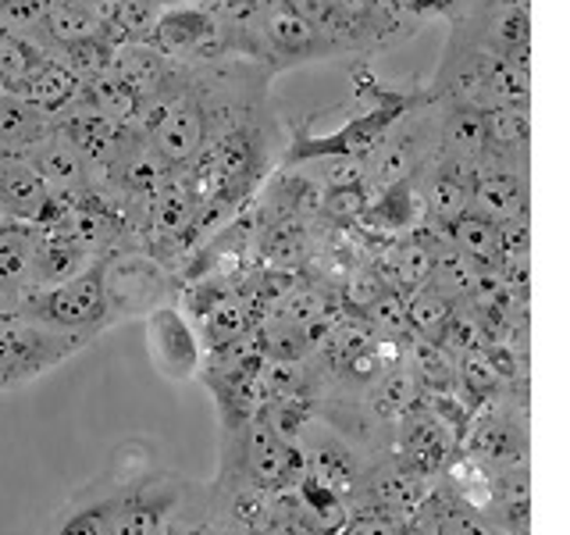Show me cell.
<instances>
[{"label": "cell", "instance_id": "e575fe53", "mask_svg": "<svg viewBox=\"0 0 570 535\" xmlns=\"http://www.w3.org/2000/svg\"><path fill=\"white\" fill-rule=\"evenodd\" d=\"M445 232H450V246L460 250L468 261H474V268H499V225L495 222L468 211Z\"/></svg>", "mask_w": 570, "mask_h": 535}, {"label": "cell", "instance_id": "836d02e7", "mask_svg": "<svg viewBox=\"0 0 570 535\" xmlns=\"http://www.w3.org/2000/svg\"><path fill=\"white\" fill-rule=\"evenodd\" d=\"M528 47H531V18L524 4H503L489 18V40L485 50L492 58L503 61H524L528 65Z\"/></svg>", "mask_w": 570, "mask_h": 535}, {"label": "cell", "instance_id": "f546056e", "mask_svg": "<svg viewBox=\"0 0 570 535\" xmlns=\"http://www.w3.org/2000/svg\"><path fill=\"white\" fill-rule=\"evenodd\" d=\"M374 268H379V275L389 290L410 293V290H417V285H428V272H432V246L417 236L403 240L389 250V254L382 257V264H374Z\"/></svg>", "mask_w": 570, "mask_h": 535}, {"label": "cell", "instance_id": "74e56055", "mask_svg": "<svg viewBox=\"0 0 570 535\" xmlns=\"http://www.w3.org/2000/svg\"><path fill=\"white\" fill-rule=\"evenodd\" d=\"M403 300H406L410 332H417L424 343H439L445 325H450V318H453V303L442 293H435L432 285H417V290L403 293Z\"/></svg>", "mask_w": 570, "mask_h": 535}, {"label": "cell", "instance_id": "3957f363", "mask_svg": "<svg viewBox=\"0 0 570 535\" xmlns=\"http://www.w3.org/2000/svg\"><path fill=\"white\" fill-rule=\"evenodd\" d=\"M228 446L222 457V478H243L257 489H289L303 475L299 442L282 439L261 418H249L236 432H225Z\"/></svg>", "mask_w": 570, "mask_h": 535}, {"label": "cell", "instance_id": "44dd1931", "mask_svg": "<svg viewBox=\"0 0 570 535\" xmlns=\"http://www.w3.org/2000/svg\"><path fill=\"white\" fill-rule=\"evenodd\" d=\"M254 303H249L243 293H225L218 303H210L200 321V347L204 350H222V347H232L246 339L254 332Z\"/></svg>", "mask_w": 570, "mask_h": 535}, {"label": "cell", "instance_id": "1f68e13d", "mask_svg": "<svg viewBox=\"0 0 570 535\" xmlns=\"http://www.w3.org/2000/svg\"><path fill=\"white\" fill-rule=\"evenodd\" d=\"M82 100L94 107L97 115H104V118H111L115 125H121V129L129 121H136L139 111H142L139 94L129 82H121L111 68H107L104 76H94L82 86Z\"/></svg>", "mask_w": 570, "mask_h": 535}, {"label": "cell", "instance_id": "d6986e66", "mask_svg": "<svg viewBox=\"0 0 570 535\" xmlns=\"http://www.w3.org/2000/svg\"><path fill=\"white\" fill-rule=\"evenodd\" d=\"M58 129H61L71 143H76L79 154L89 160V165H107L111 157H118L121 139H125V129H121V125H115L111 118L97 115L86 100H82V107H79L76 115H68V118L58 125Z\"/></svg>", "mask_w": 570, "mask_h": 535}, {"label": "cell", "instance_id": "cb8c5ba5", "mask_svg": "<svg viewBox=\"0 0 570 535\" xmlns=\"http://www.w3.org/2000/svg\"><path fill=\"white\" fill-rule=\"evenodd\" d=\"M421 136L417 133H400L396 139H382L374 154L364 160L367 165V178L364 186L374 183L379 189L385 186H396L403 178H414L417 165H421Z\"/></svg>", "mask_w": 570, "mask_h": 535}, {"label": "cell", "instance_id": "277c9868", "mask_svg": "<svg viewBox=\"0 0 570 535\" xmlns=\"http://www.w3.org/2000/svg\"><path fill=\"white\" fill-rule=\"evenodd\" d=\"M171 275L157 257L142 250H111L104 254V300L107 325L125 318H142L147 311L168 303Z\"/></svg>", "mask_w": 570, "mask_h": 535}, {"label": "cell", "instance_id": "b9f144b4", "mask_svg": "<svg viewBox=\"0 0 570 535\" xmlns=\"http://www.w3.org/2000/svg\"><path fill=\"white\" fill-rule=\"evenodd\" d=\"M118 172H121V178H125V186H129L132 193H139V196H147V201H150V196H154L160 186L168 183V165L154 154V147H139V150H132V154L118 165Z\"/></svg>", "mask_w": 570, "mask_h": 535}, {"label": "cell", "instance_id": "c3c4849f", "mask_svg": "<svg viewBox=\"0 0 570 535\" xmlns=\"http://www.w3.org/2000/svg\"><path fill=\"white\" fill-rule=\"evenodd\" d=\"M531 250V228H528V211L513 214V218L499 222V261L503 257H528Z\"/></svg>", "mask_w": 570, "mask_h": 535}, {"label": "cell", "instance_id": "60d3db41", "mask_svg": "<svg viewBox=\"0 0 570 535\" xmlns=\"http://www.w3.org/2000/svg\"><path fill=\"white\" fill-rule=\"evenodd\" d=\"M361 314H364V321H367V329H371L374 335L389 339V343H400V339L410 335L406 300H403V293H396V290H382Z\"/></svg>", "mask_w": 570, "mask_h": 535}, {"label": "cell", "instance_id": "ee69618b", "mask_svg": "<svg viewBox=\"0 0 570 535\" xmlns=\"http://www.w3.org/2000/svg\"><path fill=\"white\" fill-rule=\"evenodd\" d=\"M115 496H94L71 510L53 535H107V514H111Z\"/></svg>", "mask_w": 570, "mask_h": 535}, {"label": "cell", "instance_id": "484cf974", "mask_svg": "<svg viewBox=\"0 0 570 535\" xmlns=\"http://www.w3.org/2000/svg\"><path fill=\"white\" fill-rule=\"evenodd\" d=\"M47 133H50V115L32 107L22 94L0 86V150L18 154Z\"/></svg>", "mask_w": 570, "mask_h": 535}, {"label": "cell", "instance_id": "4fadbf2b", "mask_svg": "<svg viewBox=\"0 0 570 535\" xmlns=\"http://www.w3.org/2000/svg\"><path fill=\"white\" fill-rule=\"evenodd\" d=\"M147 40L165 54V58H207V54L222 43V29L200 8H171V11H160Z\"/></svg>", "mask_w": 570, "mask_h": 535}, {"label": "cell", "instance_id": "ba28073f", "mask_svg": "<svg viewBox=\"0 0 570 535\" xmlns=\"http://www.w3.org/2000/svg\"><path fill=\"white\" fill-rule=\"evenodd\" d=\"M299 450H303V471L317 478L321 486H328L346 499V507L353 504V496L361 493V481L367 471V460L361 454V446L350 442L343 432H335L328 421L311 418L299 432Z\"/></svg>", "mask_w": 570, "mask_h": 535}, {"label": "cell", "instance_id": "52a82bcc", "mask_svg": "<svg viewBox=\"0 0 570 535\" xmlns=\"http://www.w3.org/2000/svg\"><path fill=\"white\" fill-rule=\"evenodd\" d=\"M428 493H432V481L417 475L414 468H406V464L389 450L367 460L361 493L353 496L350 514H382V517H392V522L410 525L417 517V510L424 507Z\"/></svg>", "mask_w": 570, "mask_h": 535}, {"label": "cell", "instance_id": "ffe728a7", "mask_svg": "<svg viewBox=\"0 0 570 535\" xmlns=\"http://www.w3.org/2000/svg\"><path fill=\"white\" fill-rule=\"evenodd\" d=\"M442 157H453V160H468V165L481 168L485 160V111L474 104H460L453 100L450 115L442 118Z\"/></svg>", "mask_w": 570, "mask_h": 535}, {"label": "cell", "instance_id": "d4e9b609", "mask_svg": "<svg viewBox=\"0 0 570 535\" xmlns=\"http://www.w3.org/2000/svg\"><path fill=\"white\" fill-rule=\"evenodd\" d=\"M165 54H160L150 40H129L115 47V58H111V71L129 82L139 100H147L150 94H157L160 82H165Z\"/></svg>", "mask_w": 570, "mask_h": 535}, {"label": "cell", "instance_id": "bcb514c9", "mask_svg": "<svg viewBox=\"0 0 570 535\" xmlns=\"http://www.w3.org/2000/svg\"><path fill=\"white\" fill-rule=\"evenodd\" d=\"M367 186H343V189H328L321 207H325L335 222H361L367 211Z\"/></svg>", "mask_w": 570, "mask_h": 535}, {"label": "cell", "instance_id": "816d5d0a", "mask_svg": "<svg viewBox=\"0 0 570 535\" xmlns=\"http://www.w3.org/2000/svg\"><path fill=\"white\" fill-rule=\"evenodd\" d=\"M0 160H4V150H0Z\"/></svg>", "mask_w": 570, "mask_h": 535}, {"label": "cell", "instance_id": "6da1fadb", "mask_svg": "<svg viewBox=\"0 0 570 535\" xmlns=\"http://www.w3.org/2000/svg\"><path fill=\"white\" fill-rule=\"evenodd\" d=\"M414 100L406 94H392V89L374 86L367 89V107L346 118V125H338L332 133H311L296 125L293 129V147H289V165L299 160H321V157H364L389 136V129L396 125Z\"/></svg>", "mask_w": 570, "mask_h": 535}, {"label": "cell", "instance_id": "d590c367", "mask_svg": "<svg viewBox=\"0 0 570 535\" xmlns=\"http://www.w3.org/2000/svg\"><path fill=\"white\" fill-rule=\"evenodd\" d=\"M478 282V268L453 246H432V272H428V285L442 293L450 303H468Z\"/></svg>", "mask_w": 570, "mask_h": 535}, {"label": "cell", "instance_id": "603a6c76", "mask_svg": "<svg viewBox=\"0 0 570 535\" xmlns=\"http://www.w3.org/2000/svg\"><path fill=\"white\" fill-rule=\"evenodd\" d=\"M264 36L278 54H285V58H293V61L314 58V54L321 50L317 26L311 22L307 14H299L289 4H275L272 11L264 14Z\"/></svg>", "mask_w": 570, "mask_h": 535}, {"label": "cell", "instance_id": "7402d4cb", "mask_svg": "<svg viewBox=\"0 0 570 535\" xmlns=\"http://www.w3.org/2000/svg\"><path fill=\"white\" fill-rule=\"evenodd\" d=\"M32 243H36L32 222L8 218L4 225H0V293H4V296L29 293Z\"/></svg>", "mask_w": 570, "mask_h": 535}, {"label": "cell", "instance_id": "7a4b0ae2", "mask_svg": "<svg viewBox=\"0 0 570 535\" xmlns=\"http://www.w3.org/2000/svg\"><path fill=\"white\" fill-rule=\"evenodd\" d=\"M14 311L47 325L53 332L71 335H97L107 325V300H104V254L94 257L79 275H71L47 290H29L18 296Z\"/></svg>", "mask_w": 570, "mask_h": 535}, {"label": "cell", "instance_id": "8fae6325", "mask_svg": "<svg viewBox=\"0 0 570 535\" xmlns=\"http://www.w3.org/2000/svg\"><path fill=\"white\" fill-rule=\"evenodd\" d=\"M142 133L168 168L186 165L207 143V115L196 100H157L147 107Z\"/></svg>", "mask_w": 570, "mask_h": 535}, {"label": "cell", "instance_id": "4316f807", "mask_svg": "<svg viewBox=\"0 0 570 535\" xmlns=\"http://www.w3.org/2000/svg\"><path fill=\"white\" fill-rule=\"evenodd\" d=\"M22 97L32 107H40L43 115H53V111L61 115V111H68V107L82 97V79L68 65L43 61L40 68L32 71V79L26 82Z\"/></svg>", "mask_w": 570, "mask_h": 535}, {"label": "cell", "instance_id": "d6a6232c", "mask_svg": "<svg viewBox=\"0 0 570 535\" xmlns=\"http://www.w3.org/2000/svg\"><path fill=\"white\" fill-rule=\"evenodd\" d=\"M257 172V147L249 133H228L225 143L214 154L210 183L218 186V193H236L243 189Z\"/></svg>", "mask_w": 570, "mask_h": 535}, {"label": "cell", "instance_id": "ab89813d", "mask_svg": "<svg viewBox=\"0 0 570 535\" xmlns=\"http://www.w3.org/2000/svg\"><path fill=\"white\" fill-rule=\"evenodd\" d=\"M47 58L36 47H29L22 36L0 32V86L22 94L26 82L32 79V71L40 68Z\"/></svg>", "mask_w": 570, "mask_h": 535}, {"label": "cell", "instance_id": "2e32d148", "mask_svg": "<svg viewBox=\"0 0 570 535\" xmlns=\"http://www.w3.org/2000/svg\"><path fill=\"white\" fill-rule=\"evenodd\" d=\"M424 397V379L417 364L403 357V361L392 364L379 382H374L367 392H364V407L374 421H382L385 428H396V421L406 415V410H414Z\"/></svg>", "mask_w": 570, "mask_h": 535}, {"label": "cell", "instance_id": "681fc988", "mask_svg": "<svg viewBox=\"0 0 570 535\" xmlns=\"http://www.w3.org/2000/svg\"><path fill=\"white\" fill-rule=\"evenodd\" d=\"M325 160V186L328 189H343V186H364L367 165L364 157H321Z\"/></svg>", "mask_w": 570, "mask_h": 535}, {"label": "cell", "instance_id": "9c48e42d", "mask_svg": "<svg viewBox=\"0 0 570 535\" xmlns=\"http://www.w3.org/2000/svg\"><path fill=\"white\" fill-rule=\"evenodd\" d=\"M142 343H147L157 374L168 382H193L204 368L200 335L175 303H160L142 314Z\"/></svg>", "mask_w": 570, "mask_h": 535}, {"label": "cell", "instance_id": "f907efd6", "mask_svg": "<svg viewBox=\"0 0 570 535\" xmlns=\"http://www.w3.org/2000/svg\"><path fill=\"white\" fill-rule=\"evenodd\" d=\"M338 535H410V525L382 514H350Z\"/></svg>", "mask_w": 570, "mask_h": 535}, {"label": "cell", "instance_id": "f1b7e54d", "mask_svg": "<svg viewBox=\"0 0 570 535\" xmlns=\"http://www.w3.org/2000/svg\"><path fill=\"white\" fill-rule=\"evenodd\" d=\"M196 196L186 186H175L171 178L150 196V228L157 240H165L168 246L186 240V232L196 218Z\"/></svg>", "mask_w": 570, "mask_h": 535}, {"label": "cell", "instance_id": "83f0119b", "mask_svg": "<svg viewBox=\"0 0 570 535\" xmlns=\"http://www.w3.org/2000/svg\"><path fill=\"white\" fill-rule=\"evenodd\" d=\"M272 332H311L317 325H325L332 314L328 293L317 290V285H296V290H285L272 311Z\"/></svg>", "mask_w": 570, "mask_h": 535}, {"label": "cell", "instance_id": "ac0fdd59", "mask_svg": "<svg viewBox=\"0 0 570 535\" xmlns=\"http://www.w3.org/2000/svg\"><path fill=\"white\" fill-rule=\"evenodd\" d=\"M471 211L489 222H507L528 211V189L513 168H478L471 183Z\"/></svg>", "mask_w": 570, "mask_h": 535}, {"label": "cell", "instance_id": "e0dca14e", "mask_svg": "<svg viewBox=\"0 0 570 535\" xmlns=\"http://www.w3.org/2000/svg\"><path fill=\"white\" fill-rule=\"evenodd\" d=\"M50 201V189L40 175L29 168V160L14 150H4L0 160V211L14 222H36Z\"/></svg>", "mask_w": 570, "mask_h": 535}, {"label": "cell", "instance_id": "5b68a950", "mask_svg": "<svg viewBox=\"0 0 570 535\" xmlns=\"http://www.w3.org/2000/svg\"><path fill=\"white\" fill-rule=\"evenodd\" d=\"M186 486L171 475H147L115 493L107 535H168L183 514Z\"/></svg>", "mask_w": 570, "mask_h": 535}, {"label": "cell", "instance_id": "7bdbcfd3", "mask_svg": "<svg viewBox=\"0 0 570 535\" xmlns=\"http://www.w3.org/2000/svg\"><path fill=\"white\" fill-rule=\"evenodd\" d=\"M65 50H68V68L86 82L94 76H104V71L111 68V58H115V47L107 43L104 36H89V40L71 43Z\"/></svg>", "mask_w": 570, "mask_h": 535}, {"label": "cell", "instance_id": "7dc6e473", "mask_svg": "<svg viewBox=\"0 0 570 535\" xmlns=\"http://www.w3.org/2000/svg\"><path fill=\"white\" fill-rule=\"evenodd\" d=\"M382 290H389V285L382 282V275H379V268H356V272L346 279V285H343V296H346V308H353V311H364L367 303L379 296Z\"/></svg>", "mask_w": 570, "mask_h": 535}, {"label": "cell", "instance_id": "9a60e30c", "mask_svg": "<svg viewBox=\"0 0 570 535\" xmlns=\"http://www.w3.org/2000/svg\"><path fill=\"white\" fill-rule=\"evenodd\" d=\"M474 165L468 160H453V157H442L432 178L424 186V201L421 211L432 218L435 225L450 228L460 214L471 211V183H474Z\"/></svg>", "mask_w": 570, "mask_h": 535}, {"label": "cell", "instance_id": "7c38bea8", "mask_svg": "<svg viewBox=\"0 0 570 535\" xmlns=\"http://www.w3.org/2000/svg\"><path fill=\"white\" fill-rule=\"evenodd\" d=\"M18 154L29 160V168L43 178L50 193H58V196H86L89 160L79 154V147L58 129V125H53L47 136L29 143L26 150H18Z\"/></svg>", "mask_w": 570, "mask_h": 535}, {"label": "cell", "instance_id": "5bb4252c", "mask_svg": "<svg viewBox=\"0 0 570 535\" xmlns=\"http://www.w3.org/2000/svg\"><path fill=\"white\" fill-rule=\"evenodd\" d=\"M32 228H36V243H32L29 290H47V285H58V282H65L71 275H79L94 257H100V254H89L82 243H76L58 225H32Z\"/></svg>", "mask_w": 570, "mask_h": 535}, {"label": "cell", "instance_id": "f35d334b", "mask_svg": "<svg viewBox=\"0 0 570 535\" xmlns=\"http://www.w3.org/2000/svg\"><path fill=\"white\" fill-rule=\"evenodd\" d=\"M531 136V118H528V104H499L485 111V139H489V150H524V143Z\"/></svg>", "mask_w": 570, "mask_h": 535}, {"label": "cell", "instance_id": "30bf717a", "mask_svg": "<svg viewBox=\"0 0 570 535\" xmlns=\"http://www.w3.org/2000/svg\"><path fill=\"white\" fill-rule=\"evenodd\" d=\"M456 450H460V432L453 425H445L428 403L406 410L396 421V428H392V454L406 468L424 475L428 481H439V475L456 457Z\"/></svg>", "mask_w": 570, "mask_h": 535}, {"label": "cell", "instance_id": "8d00e7d4", "mask_svg": "<svg viewBox=\"0 0 570 535\" xmlns=\"http://www.w3.org/2000/svg\"><path fill=\"white\" fill-rule=\"evenodd\" d=\"M40 29H47V36L53 43L71 47V43H82L89 36H100L104 26L97 22V14L89 11L86 4H76V0H50L43 18H40Z\"/></svg>", "mask_w": 570, "mask_h": 535}, {"label": "cell", "instance_id": "8992f818", "mask_svg": "<svg viewBox=\"0 0 570 535\" xmlns=\"http://www.w3.org/2000/svg\"><path fill=\"white\" fill-rule=\"evenodd\" d=\"M460 454L492 478L528 468V428L510 407H478L460 432Z\"/></svg>", "mask_w": 570, "mask_h": 535}, {"label": "cell", "instance_id": "f6af8a7d", "mask_svg": "<svg viewBox=\"0 0 570 535\" xmlns=\"http://www.w3.org/2000/svg\"><path fill=\"white\" fill-rule=\"evenodd\" d=\"M157 18H160V8H157V0H118V11L111 22H118V29H125L136 40V36H147L154 32L157 26Z\"/></svg>", "mask_w": 570, "mask_h": 535}, {"label": "cell", "instance_id": "4dcf8cb0", "mask_svg": "<svg viewBox=\"0 0 570 535\" xmlns=\"http://www.w3.org/2000/svg\"><path fill=\"white\" fill-rule=\"evenodd\" d=\"M421 214V196L414 193V178H403L396 186H385L379 201H367L364 218L379 232H410L417 225Z\"/></svg>", "mask_w": 570, "mask_h": 535}]
</instances>
